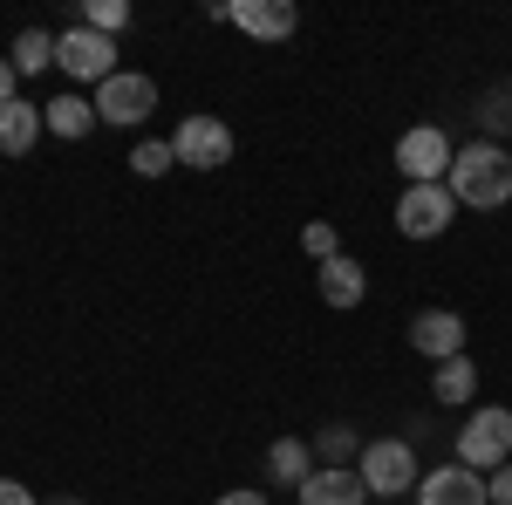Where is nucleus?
<instances>
[{
    "label": "nucleus",
    "mask_w": 512,
    "mask_h": 505,
    "mask_svg": "<svg viewBox=\"0 0 512 505\" xmlns=\"http://www.w3.org/2000/svg\"><path fill=\"white\" fill-rule=\"evenodd\" d=\"M315 471L321 465H315V444H308V437H280L274 451H267V478H274V485H294V492H301Z\"/></svg>",
    "instance_id": "obj_15"
},
{
    "label": "nucleus",
    "mask_w": 512,
    "mask_h": 505,
    "mask_svg": "<svg viewBox=\"0 0 512 505\" xmlns=\"http://www.w3.org/2000/svg\"><path fill=\"white\" fill-rule=\"evenodd\" d=\"M55 505H82V499H55Z\"/></svg>",
    "instance_id": "obj_28"
},
{
    "label": "nucleus",
    "mask_w": 512,
    "mask_h": 505,
    "mask_svg": "<svg viewBox=\"0 0 512 505\" xmlns=\"http://www.w3.org/2000/svg\"><path fill=\"white\" fill-rule=\"evenodd\" d=\"M226 21L253 41H287L301 28V7L294 0H226Z\"/></svg>",
    "instance_id": "obj_9"
},
{
    "label": "nucleus",
    "mask_w": 512,
    "mask_h": 505,
    "mask_svg": "<svg viewBox=\"0 0 512 505\" xmlns=\"http://www.w3.org/2000/svg\"><path fill=\"white\" fill-rule=\"evenodd\" d=\"M0 505H41V499L21 485V478H0Z\"/></svg>",
    "instance_id": "obj_25"
},
{
    "label": "nucleus",
    "mask_w": 512,
    "mask_h": 505,
    "mask_svg": "<svg viewBox=\"0 0 512 505\" xmlns=\"http://www.w3.org/2000/svg\"><path fill=\"white\" fill-rule=\"evenodd\" d=\"M301 246H308L315 260H335V253H342V233H335L328 219H308V226H301Z\"/></svg>",
    "instance_id": "obj_22"
},
{
    "label": "nucleus",
    "mask_w": 512,
    "mask_h": 505,
    "mask_svg": "<svg viewBox=\"0 0 512 505\" xmlns=\"http://www.w3.org/2000/svg\"><path fill=\"white\" fill-rule=\"evenodd\" d=\"M82 28L117 41V28H130V7H123V0H82Z\"/></svg>",
    "instance_id": "obj_21"
},
{
    "label": "nucleus",
    "mask_w": 512,
    "mask_h": 505,
    "mask_svg": "<svg viewBox=\"0 0 512 505\" xmlns=\"http://www.w3.org/2000/svg\"><path fill=\"white\" fill-rule=\"evenodd\" d=\"M301 505H369V485L355 478V471H335L321 465L308 485H301Z\"/></svg>",
    "instance_id": "obj_16"
},
{
    "label": "nucleus",
    "mask_w": 512,
    "mask_h": 505,
    "mask_svg": "<svg viewBox=\"0 0 512 505\" xmlns=\"http://www.w3.org/2000/svg\"><path fill=\"white\" fill-rule=\"evenodd\" d=\"M362 294H369V273H362V260H349V253L321 260V301H328V308H362Z\"/></svg>",
    "instance_id": "obj_13"
},
{
    "label": "nucleus",
    "mask_w": 512,
    "mask_h": 505,
    "mask_svg": "<svg viewBox=\"0 0 512 505\" xmlns=\"http://www.w3.org/2000/svg\"><path fill=\"white\" fill-rule=\"evenodd\" d=\"M417 505H492L485 499V478H478L472 465H437V471H424V485H417Z\"/></svg>",
    "instance_id": "obj_11"
},
{
    "label": "nucleus",
    "mask_w": 512,
    "mask_h": 505,
    "mask_svg": "<svg viewBox=\"0 0 512 505\" xmlns=\"http://www.w3.org/2000/svg\"><path fill=\"white\" fill-rule=\"evenodd\" d=\"M151 110H158V82L137 76V69H117V76L96 89V117L103 123H151Z\"/></svg>",
    "instance_id": "obj_8"
},
{
    "label": "nucleus",
    "mask_w": 512,
    "mask_h": 505,
    "mask_svg": "<svg viewBox=\"0 0 512 505\" xmlns=\"http://www.w3.org/2000/svg\"><path fill=\"white\" fill-rule=\"evenodd\" d=\"M212 505H267V492H253V485H239V492H219Z\"/></svg>",
    "instance_id": "obj_26"
},
{
    "label": "nucleus",
    "mask_w": 512,
    "mask_h": 505,
    "mask_svg": "<svg viewBox=\"0 0 512 505\" xmlns=\"http://www.w3.org/2000/svg\"><path fill=\"white\" fill-rule=\"evenodd\" d=\"M14 82H21V76H14V62H7V55H0V110H7V103H14Z\"/></svg>",
    "instance_id": "obj_27"
},
{
    "label": "nucleus",
    "mask_w": 512,
    "mask_h": 505,
    "mask_svg": "<svg viewBox=\"0 0 512 505\" xmlns=\"http://www.w3.org/2000/svg\"><path fill=\"white\" fill-rule=\"evenodd\" d=\"M431 396H437V403H472V396H478V369H472V355H451V362H437Z\"/></svg>",
    "instance_id": "obj_17"
},
{
    "label": "nucleus",
    "mask_w": 512,
    "mask_h": 505,
    "mask_svg": "<svg viewBox=\"0 0 512 505\" xmlns=\"http://www.w3.org/2000/svg\"><path fill=\"white\" fill-rule=\"evenodd\" d=\"M55 69L69 76V89H76V82H96V89H103V82L117 76V41L76 21L69 35H55Z\"/></svg>",
    "instance_id": "obj_4"
},
{
    "label": "nucleus",
    "mask_w": 512,
    "mask_h": 505,
    "mask_svg": "<svg viewBox=\"0 0 512 505\" xmlns=\"http://www.w3.org/2000/svg\"><path fill=\"white\" fill-rule=\"evenodd\" d=\"M451 219H458V198L444 185H403V198H396V233L403 239H437L451 233Z\"/></svg>",
    "instance_id": "obj_7"
},
{
    "label": "nucleus",
    "mask_w": 512,
    "mask_h": 505,
    "mask_svg": "<svg viewBox=\"0 0 512 505\" xmlns=\"http://www.w3.org/2000/svg\"><path fill=\"white\" fill-rule=\"evenodd\" d=\"M171 151H178L185 171H219V164H233V123L198 110V117H185L171 130Z\"/></svg>",
    "instance_id": "obj_5"
},
{
    "label": "nucleus",
    "mask_w": 512,
    "mask_h": 505,
    "mask_svg": "<svg viewBox=\"0 0 512 505\" xmlns=\"http://www.w3.org/2000/svg\"><path fill=\"white\" fill-rule=\"evenodd\" d=\"M41 130H48V117H41V103H7L0 110V157H28L41 144Z\"/></svg>",
    "instance_id": "obj_12"
},
{
    "label": "nucleus",
    "mask_w": 512,
    "mask_h": 505,
    "mask_svg": "<svg viewBox=\"0 0 512 505\" xmlns=\"http://www.w3.org/2000/svg\"><path fill=\"white\" fill-rule=\"evenodd\" d=\"M355 478L369 485V499H417V485H424V471H417V451L403 444V437H369L362 444V458H355Z\"/></svg>",
    "instance_id": "obj_2"
},
{
    "label": "nucleus",
    "mask_w": 512,
    "mask_h": 505,
    "mask_svg": "<svg viewBox=\"0 0 512 505\" xmlns=\"http://www.w3.org/2000/svg\"><path fill=\"white\" fill-rule=\"evenodd\" d=\"M485 499H492V505H512V465H499L492 478H485Z\"/></svg>",
    "instance_id": "obj_24"
},
{
    "label": "nucleus",
    "mask_w": 512,
    "mask_h": 505,
    "mask_svg": "<svg viewBox=\"0 0 512 505\" xmlns=\"http://www.w3.org/2000/svg\"><path fill=\"white\" fill-rule=\"evenodd\" d=\"M444 192L458 198V205H472V212H499V205H512V151L492 144V137L465 144V151L451 157V171H444Z\"/></svg>",
    "instance_id": "obj_1"
},
{
    "label": "nucleus",
    "mask_w": 512,
    "mask_h": 505,
    "mask_svg": "<svg viewBox=\"0 0 512 505\" xmlns=\"http://www.w3.org/2000/svg\"><path fill=\"white\" fill-rule=\"evenodd\" d=\"M355 458H362V437H355L349 424H328L315 437V465H335V471H355Z\"/></svg>",
    "instance_id": "obj_19"
},
{
    "label": "nucleus",
    "mask_w": 512,
    "mask_h": 505,
    "mask_svg": "<svg viewBox=\"0 0 512 505\" xmlns=\"http://www.w3.org/2000/svg\"><path fill=\"white\" fill-rule=\"evenodd\" d=\"M14 76H41V69H55V35L48 28H21V41H14Z\"/></svg>",
    "instance_id": "obj_18"
},
{
    "label": "nucleus",
    "mask_w": 512,
    "mask_h": 505,
    "mask_svg": "<svg viewBox=\"0 0 512 505\" xmlns=\"http://www.w3.org/2000/svg\"><path fill=\"white\" fill-rule=\"evenodd\" d=\"M478 117H485V130H512V89H492Z\"/></svg>",
    "instance_id": "obj_23"
},
{
    "label": "nucleus",
    "mask_w": 512,
    "mask_h": 505,
    "mask_svg": "<svg viewBox=\"0 0 512 505\" xmlns=\"http://www.w3.org/2000/svg\"><path fill=\"white\" fill-rule=\"evenodd\" d=\"M458 465H472L478 478L499 471V465H512V410L506 403L472 410V424H465V437H458Z\"/></svg>",
    "instance_id": "obj_3"
},
{
    "label": "nucleus",
    "mask_w": 512,
    "mask_h": 505,
    "mask_svg": "<svg viewBox=\"0 0 512 505\" xmlns=\"http://www.w3.org/2000/svg\"><path fill=\"white\" fill-rule=\"evenodd\" d=\"M171 164H178V151H171V137H144V144L130 151V171H137V178H164Z\"/></svg>",
    "instance_id": "obj_20"
},
{
    "label": "nucleus",
    "mask_w": 512,
    "mask_h": 505,
    "mask_svg": "<svg viewBox=\"0 0 512 505\" xmlns=\"http://www.w3.org/2000/svg\"><path fill=\"white\" fill-rule=\"evenodd\" d=\"M451 137L437 130V123H417V130H403L396 137V171L410 178V185H444V171H451Z\"/></svg>",
    "instance_id": "obj_6"
},
{
    "label": "nucleus",
    "mask_w": 512,
    "mask_h": 505,
    "mask_svg": "<svg viewBox=\"0 0 512 505\" xmlns=\"http://www.w3.org/2000/svg\"><path fill=\"white\" fill-rule=\"evenodd\" d=\"M41 117H48V130L55 137H69V144H82L89 130H96V96H82V89H69V96H55V103H41Z\"/></svg>",
    "instance_id": "obj_14"
},
{
    "label": "nucleus",
    "mask_w": 512,
    "mask_h": 505,
    "mask_svg": "<svg viewBox=\"0 0 512 505\" xmlns=\"http://www.w3.org/2000/svg\"><path fill=\"white\" fill-rule=\"evenodd\" d=\"M410 349L431 355V362L465 355V314H458V308H424L417 321H410Z\"/></svg>",
    "instance_id": "obj_10"
}]
</instances>
